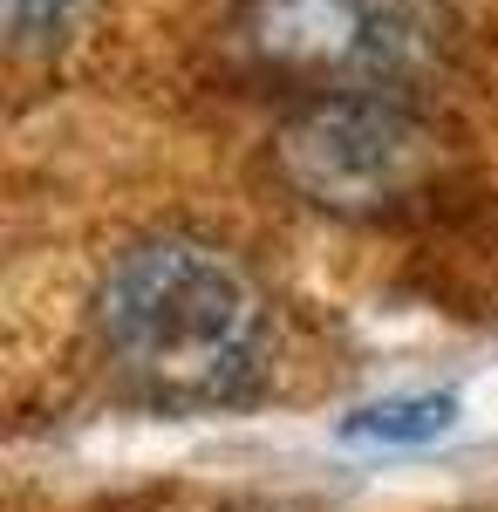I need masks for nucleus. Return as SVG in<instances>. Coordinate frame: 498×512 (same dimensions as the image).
Segmentation results:
<instances>
[{
    "instance_id": "nucleus-1",
    "label": "nucleus",
    "mask_w": 498,
    "mask_h": 512,
    "mask_svg": "<svg viewBox=\"0 0 498 512\" xmlns=\"http://www.w3.org/2000/svg\"><path fill=\"white\" fill-rule=\"evenodd\" d=\"M96 342L151 403L219 410L260 383L267 294L212 239H137L96 287Z\"/></svg>"
},
{
    "instance_id": "nucleus-2",
    "label": "nucleus",
    "mask_w": 498,
    "mask_h": 512,
    "mask_svg": "<svg viewBox=\"0 0 498 512\" xmlns=\"http://www.w3.org/2000/svg\"><path fill=\"white\" fill-rule=\"evenodd\" d=\"M458 0H239V48L294 89H417Z\"/></svg>"
},
{
    "instance_id": "nucleus-3",
    "label": "nucleus",
    "mask_w": 498,
    "mask_h": 512,
    "mask_svg": "<svg viewBox=\"0 0 498 512\" xmlns=\"http://www.w3.org/2000/svg\"><path fill=\"white\" fill-rule=\"evenodd\" d=\"M437 137L410 89H314L273 130L280 178L321 212H383L430 178Z\"/></svg>"
},
{
    "instance_id": "nucleus-4",
    "label": "nucleus",
    "mask_w": 498,
    "mask_h": 512,
    "mask_svg": "<svg viewBox=\"0 0 498 512\" xmlns=\"http://www.w3.org/2000/svg\"><path fill=\"white\" fill-rule=\"evenodd\" d=\"M458 424V403L451 396H389V403H369L342 424L348 444H430Z\"/></svg>"
},
{
    "instance_id": "nucleus-5",
    "label": "nucleus",
    "mask_w": 498,
    "mask_h": 512,
    "mask_svg": "<svg viewBox=\"0 0 498 512\" xmlns=\"http://www.w3.org/2000/svg\"><path fill=\"white\" fill-rule=\"evenodd\" d=\"M82 7H89V0H0V14H7V48H14V55H55L62 41L76 35Z\"/></svg>"
}]
</instances>
